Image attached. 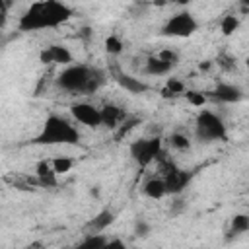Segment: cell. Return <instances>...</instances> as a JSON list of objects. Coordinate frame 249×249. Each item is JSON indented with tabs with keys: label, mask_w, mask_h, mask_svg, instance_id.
<instances>
[{
	"label": "cell",
	"mask_w": 249,
	"mask_h": 249,
	"mask_svg": "<svg viewBox=\"0 0 249 249\" xmlns=\"http://www.w3.org/2000/svg\"><path fill=\"white\" fill-rule=\"evenodd\" d=\"M58 86L68 91H82V93H93L103 84V72L97 68H88L84 64L68 66L62 70L56 78Z\"/></svg>",
	"instance_id": "obj_1"
},
{
	"label": "cell",
	"mask_w": 249,
	"mask_h": 249,
	"mask_svg": "<svg viewBox=\"0 0 249 249\" xmlns=\"http://www.w3.org/2000/svg\"><path fill=\"white\" fill-rule=\"evenodd\" d=\"M80 140V132L62 117L51 115L47 117L41 132L35 136V144H76Z\"/></svg>",
	"instance_id": "obj_2"
},
{
	"label": "cell",
	"mask_w": 249,
	"mask_h": 249,
	"mask_svg": "<svg viewBox=\"0 0 249 249\" xmlns=\"http://www.w3.org/2000/svg\"><path fill=\"white\" fill-rule=\"evenodd\" d=\"M196 138L202 142H212V140H224L226 138V124L224 121L210 113V111H200L196 117Z\"/></svg>",
	"instance_id": "obj_3"
},
{
	"label": "cell",
	"mask_w": 249,
	"mask_h": 249,
	"mask_svg": "<svg viewBox=\"0 0 249 249\" xmlns=\"http://www.w3.org/2000/svg\"><path fill=\"white\" fill-rule=\"evenodd\" d=\"M196 27H198V23L191 12H179L165 21L161 35H165V37H189L196 31Z\"/></svg>",
	"instance_id": "obj_4"
},
{
	"label": "cell",
	"mask_w": 249,
	"mask_h": 249,
	"mask_svg": "<svg viewBox=\"0 0 249 249\" xmlns=\"http://www.w3.org/2000/svg\"><path fill=\"white\" fill-rule=\"evenodd\" d=\"M161 154V140L160 138H140L130 144V156L138 165H148L158 160Z\"/></svg>",
	"instance_id": "obj_5"
},
{
	"label": "cell",
	"mask_w": 249,
	"mask_h": 249,
	"mask_svg": "<svg viewBox=\"0 0 249 249\" xmlns=\"http://www.w3.org/2000/svg\"><path fill=\"white\" fill-rule=\"evenodd\" d=\"M41 8H43V16L47 18L49 27H58L72 16V10L62 2L47 0V2H41Z\"/></svg>",
	"instance_id": "obj_6"
},
{
	"label": "cell",
	"mask_w": 249,
	"mask_h": 249,
	"mask_svg": "<svg viewBox=\"0 0 249 249\" xmlns=\"http://www.w3.org/2000/svg\"><path fill=\"white\" fill-rule=\"evenodd\" d=\"M45 27H49V23H47V18L43 16L41 2L31 4V8L25 10V14L19 18L21 31H37V29H45Z\"/></svg>",
	"instance_id": "obj_7"
},
{
	"label": "cell",
	"mask_w": 249,
	"mask_h": 249,
	"mask_svg": "<svg viewBox=\"0 0 249 249\" xmlns=\"http://www.w3.org/2000/svg\"><path fill=\"white\" fill-rule=\"evenodd\" d=\"M70 113H72V117L78 123H82V124H86L89 128H97L101 124V113H99V109L93 107V105H89V103H76V105L70 107Z\"/></svg>",
	"instance_id": "obj_8"
},
{
	"label": "cell",
	"mask_w": 249,
	"mask_h": 249,
	"mask_svg": "<svg viewBox=\"0 0 249 249\" xmlns=\"http://www.w3.org/2000/svg\"><path fill=\"white\" fill-rule=\"evenodd\" d=\"M39 58L45 64H70L72 62L70 51L66 47H62V45H51V47L43 49Z\"/></svg>",
	"instance_id": "obj_9"
},
{
	"label": "cell",
	"mask_w": 249,
	"mask_h": 249,
	"mask_svg": "<svg viewBox=\"0 0 249 249\" xmlns=\"http://www.w3.org/2000/svg\"><path fill=\"white\" fill-rule=\"evenodd\" d=\"M189 181H191V173H187V171H181V169H173V171H169L167 175H165V179H163V185H165V195L169 193V195H179L187 185H189Z\"/></svg>",
	"instance_id": "obj_10"
},
{
	"label": "cell",
	"mask_w": 249,
	"mask_h": 249,
	"mask_svg": "<svg viewBox=\"0 0 249 249\" xmlns=\"http://www.w3.org/2000/svg\"><path fill=\"white\" fill-rule=\"evenodd\" d=\"M214 97L224 103H237L241 101L243 91L239 86H233V84H218L214 89Z\"/></svg>",
	"instance_id": "obj_11"
},
{
	"label": "cell",
	"mask_w": 249,
	"mask_h": 249,
	"mask_svg": "<svg viewBox=\"0 0 249 249\" xmlns=\"http://www.w3.org/2000/svg\"><path fill=\"white\" fill-rule=\"evenodd\" d=\"M99 113H101V124H105L109 128H117L126 117L124 111L117 105H105L103 109H99Z\"/></svg>",
	"instance_id": "obj_12"
},
{
	"label": "cell",
	"mask_w": 249,
	"mask_h": 249,
	"mask_svg": "<svg viewBox=\"0 0 249 249\" xmlns=\"http://www.w3.org/2000/svg\"><path fill=\"white\" fill-rule=\"evenodd\" d=\"M35 181L41 187H56V173L49 161H39L35 167Z\"/></svg>",
	"instance_id": "obj_13"
},
{
	"label": "cell",
	"mask_w": 249,
	"mask_h": 249,
	"mask_svg": "<svg viewBox=\"0 0 249 249\" xmlns=\"http://www.w3.org/2000/svg\"><path fill=\"white\" fill-rule=\"evenodd\" d=\"M113 222H115V214H113L111 210H101L93 220H89V222H88V226H86V228H88L91 233H99V231L107 230Z\"/></svg>",
	"instance_id": "obj_14"
},
{
	"label": "cell",
	"mask_w": 249,
	"mask_h": 249,
	"mask_svg": "<svg viewBox=\"0 0 249 249\" xmlns=\"http://www.w3.org/2000/svg\"><path fill=\"white\" fill-rule=\"evenodd\" d=\"M117 82L121 88H124L130 93H144L148 89V86L144 82H140L138 78H132L128 74H117Z\"/></svg>",
	"instance_id": "obj_15"
},
{
	"label": "cell",
	"mask_w": 249,
	"mask_h": 249,
	"mask_svg": "<svg viewBox=\"0 0 249 249\" xmlns=\"http://www.w3.org/2000/svg\"><path fill=\"white\" fill-rule=\"evenodd\" d=\"M144 193L146 196L150 198H161L165 195V185H163V179H148L146 185H144Z\"/></svg>",
	"instance_id": "obj_16"
},
{
	"label": "cell",
	"mask_w": 249,
	"mask_h": 249,
	"mask_svg": "<svg viewBox=\"0 0 249 249\" xmlns=\"http://www.w3.org/2000/svg\"><path fill=\"white\" fill-rule=\"evenodd\" d=\"M171 68H173L171 64L163 62V60L158 58V56H152V58H148V62H146L148 74H156V76H163V74H167Z\"/></svg>",
	"instance_id": "obj_17"
},
{
	"label": "cell",
	"mask_w": 249,
	"mask_h": 249,
	"mask_svg": "<svg viewBox=\"0 0 249 249\" xmlns=\"http://www.w3.org/2000/svg\"><path fill=\"white\" fill-rule=\"evenodd\" d=\"M107 243V237L101 233H89L84 241H80L76 245V249H103V245Z\"/></svg>",
	"instance_id": "obj_18"
},
{
	"label": "cell",
	"mask_w": 249,
	"mask_h": 249,
	"mask_svg": "<svg viewBox=\"0 0 249 249\" xmlns=\"http://www.w3.org/2000/svg\"><path fill=\"white\" fill-rule=\"evenodd\" d=\"M247 230H249V216L247 214H235L231 218V224H230V233L239 235V233H245Z\"/></svg>",
	"instance_id": "obj_19"
},
{
	"label": "cell",
	"mask_w": 249,
	"mask_h": 249,
	"mask_svg": "<svg viewBox=\"0 0 249 249\" xmlns=\"http://www.w3.org/2000/svg\"><path fill=\"white\" fill-rule=\"evenodd\" d=\"M237 27H239V18H237L235 14L224 16V19H222V23H220V29H222L224 35H231L233 31H237Z\"/></svg>",
	"instance_id": "obj_20"
},
{
	"label": "cell",
	"mask_w": 249,
	"mask_h": 249,
	"mask_svg": "<svg viewBox=\"0 0 249 249\" xmlns=\"http://www.w3.org/2000/svg\"><path fill=\"white\" fill-rule=\"evenodd\" d=\"M72 165H74V161L70 160V158H54L53 161H51V167H53V171L56 173V175H62V173H68L70 169H72Z\"/></svg>",
	"instance_id": "obj_21"
},
{
	"label": "cell",
	"mask_w": 249,
	"mask_h": 249,
	"mask_svg": "<svg viewBox=\"0 0 249 249\" xmlns=\"http://www.w3.org/2000/svg\"><path fill=\"white\" fill-rule=\"evenodd\" d=\"M185 91V86L181 80L177 78H169L167 84H165V89H163V95H179Z\"/></svg>",
	"instance_id": "obj_22"
},
{
	"label": "cell",
	"mask_w": 249,
	"mask_h": 249,
	"mask_svg": "<svg viewBox=\"0 0 249 249\" xmlns=\"http://www.w3.org/2000/svg\"><path fill=\"white\" fill-rule=\"evenodd\" d=\"M105 49H107L109 54H119V53L123 51V41H121L117 35H109V37L105 39Z\"/></svg>",
	"instance_id": "obj_23"
},
{
	"label": "cell",
	"mask_w": 249,
	"mask_h": 249,
	"mask_svg": "<svg viewBox=\"0 0 249 249\" xmlns=\"http://www.w3.org/2000/svg\"><path fill=\"white\" fill-rule=\"evenodd\" d=\"M169 142H171V146H173V148H177V150H187V148L191 146L189 138H187L185 134H179V132L171 134V136H169Z\"/></svg>",
	"instance_id": "obj_24"
},
{
	"label": "cell",
	"mask_w": 249,
	"mask_h": 249,
	"mask_svg": "<svg viewBox=\"0 0 249 249\" xmlns=\"http://www.w3.org/2000/svg\"><path fill=\"white\" fill-rule=\"evenodd\" d=\"M185 95H187V101L191 105H195V107H202L206 103V95L200 93V91H187Z\"/></svg>",
	"instance_id": "obj_25"
},
{
	"label": "cell",
	"mask_w": 249,
	"mask_h": 249,
	"mask_svg": "<svg viewBox=\"0 0 249 249\" xmlns=\"http://www.w3.org/2000/svg\"><path fill=\"white\" fill-rule=\"evenodd\" d=\"M158 58H161L163 62H167V64H171V66H175V64L179 62V54H177L175 51H169V49H163V51L158 54Z\"/></svg>",
	"instance_id": "obj_26"
},
{
	"label": "cell",
	"mask_w": 249,
	"mask_h": 249,
	"mask_svg": "<svg viewBox=\"0 0 249 249\" xmlns=\"http://www.w3.org/2000/svg\"><path fill=\"white\" fill-rule=\"evenodd\" d=\"M134 233H136L138 237H146V235L150 233V226H148L144 220H138L136 226H134Z\"/></svg>",
	"instance_id": "obj_27"
},
{
	"label": "cell",
	"mask_w": 249,
	"mask_h": 249,
	"mask_svg": "<svg viewBox=\"0 0 249 249\" xmlns=\"http://www.w3.org/2000/svg\"><path fill=\"white\" fill-rule=\"evenodd\" d=\"M8 8H10V2H4L0 0V29L6 25L8 21Z\"/></svg>",
	"instance_id": "obj_28"
},
{
	"label": "cell",
	"mask_w": 249,
	"mask_h": 249,
	"mask_svg": "<svg viewBox=\"0 0 249 249\" xmlns=\"http://www.w3.org/2000/svg\"><path fill=\"white\" fill-rule=\"evenodd\" d=\"M103 249H126V245L121 239H107V243L103 245Z\"/></svg>",
	"instance_id": "obj_29"
},
{
	"label": "cell",
	"mask_w": 249,
	"mask_h": 249,
	"mask_svg": "<svg viewBox=\"0 0 249 249\" xmlns=\"http://www.w3.org/2000/svg\"><path fill=\"white\" fill-rule=\"evenodd\" d=\"M136 123H138V121H136V119H132V121H126V123H124V121H123V126H121V128H119V132H117V138H121V136H123V134H124V132H128V130H130V128H132V126H134V124H136Z\"/></svg>",
	"instance_id": "obj_30"
}]
</instances>
